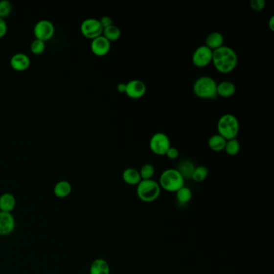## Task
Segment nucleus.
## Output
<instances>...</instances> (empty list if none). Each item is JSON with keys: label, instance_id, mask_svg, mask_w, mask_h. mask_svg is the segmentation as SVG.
<instances>
[{"label": "nucleus", "instance_id": "f257e3e1", "mask_svg": "<svg viewBox=\"0 0 274 274\" xmlns=\"http://www.w3.org/2000/svg\"><path fill=\"white\" fill-rule=\"evenodd\" d=\"M211 62L219 72L228 74L232 72L237 66L238 56L235 50L224 45L214 50Z\"/></svg>", "mask_w": 274, "mask_h": 274}, {"label": "nucleus", "instance_id": "f03ea898", "mask_svg": "<svg viewBox=\"0 0 274 274\" xmlns=\"http://www.w3.org/2000/svg\"><path fill=\"white\" fill-rule=\"evenodd\" d=\"M193 92L196 97L205 100H213L217 96V83L212 77L203 76L195 81Z\"/></svg>", "mask_w": 274, "mask_h": 274}, {"label": "nucleus", "instance_id": "7ed1b4c3", "mask_svg": "<svg viewBox=\"0 0 274 274\" xmlns=\"http://www.w3.org/2000/svg\"><path fill=\"white\" fill-rule=\"evenodd\" d=\"M218 134L226 140L236 138L240 131V123L235 115L226 114L220 117L217 123Z\"/></svg>", "mask_w": 274, "mask_h": 274}, {"label": "nucleus", "instance_id": "20e7f679", "mask_svg": "<svg viewBox=\"0 0 274 274\" xmlns=\"http://www.w3.org/2000/svg\"><path fill=\"white\" fill-rule=\"evenodd\" d=\"M160 186L169 192H176L184 186V179L177 169H167L160 176Z\"/></svg>", "mask_w": 274, "mask_h": 274}, {"label": "nucleus", "instance_id": "39448f33", "mask_svg": "<svg viewBox=\"0 0 274 274\" xmlns=\"http://www.w3.org/2000/svg\"><path fill=\"white\" fill-rule=\"evenodd\" d=\"M161 193L160 183L153 180H141L137 185V196L146 203L153 202Z\"/></svg>", "mask_w": 274, "mask_h": 274}, {"label": "nucleus", "instance_id": "423d86ee", "mask_svg": "<svg viewBox=\"0 0 274 274\" xmlns=\"http://www.w3.org/2000/svg\"><path fill=\"white\" fill-rule=\"evenodd\" d=\"M171 147V142L168 136L164 133H156L150 140V149L155 155L163 156Z\"/></svg>", "mask_w": 274, "mask_h": 274}, {"label": "nucleus", "instance_id": "0eeeda50", "mask_svg": "<svg viewBox=\"0 0 274 274\" xmlns=\"http://www.w3.org/2000/svg\"><path fill=\"white\" fill-rule=\"evenodd\" d=\"M33 33L37 40L47 42L54 36V24L47 20H41L34 26Z\"/></svg>", "mask_w": 274, "mask_h": 274}, {"label": "nucleus", "instance_id": "6e6552de", "mask_svg": "<svg viewBox=\"0 0 274 274\" xmlns=\"http://www.w3.org/2000/svg\"><path fill=\"white\" fill-rule=\"evenodd\" d=\"M81 32L86 38L93 40L102 36L103 27L99 20L94 18L86 19L81 25Z\"/></svg>", "mask_w": 274, "mask_h": 274}, {"label": "nucleus", "instance_id": "1a4fd4ad", "mask_svg": "<svg viewBox=\"0 0 274 274\" xmlns=\"http://www.w3.org/2000/svg\"><path fill=\"white\" fill-rule=\"evenodd\" d=\"M213 51L206 45H201L198 47L192 55V63L197 68L207 67L212 61Z\"/></svg>", "mask_w": 274, "mask_h": 274}, {"label": "nucleus", "instance_id": "9d476101", "mask_svg": "<svg viewBox=\"0 0 274 274\" xmlns=\"http://www.w3.org/2000/svg\"><path fill=\"white\" fill-rule=\"evenodd\" d=\"M146 86L140 80H132L126 84V93L130 98L139 99L146 94Z\"/></svg>", "mask_w": 274, "mask_h": 274}, {"label": "nucleus", "instance_id": "9b49d317", "mask_svg": "<svg viewBox=\"0 0 274 274\" xmlns=\"http://www.w3.org/2000/svg\"><path fill=\"white\" fill-rule=\"evenodd\" d=\"M91 51L97 56H104L108 54L111 48V43L105 36H98L91 42Z\"/></svg>", "mask_w": 274, "mask_h": 274}, {"label": "nucleus", "instance_id": "f8f14e48", "mask_svg": "<svg viewBox=\"0 0 274 274\" xmlns=\"http://www.w3.org/2000/svg\"><path fill=\"white\" fill-rule=\"evenodd\" d=\"M16 220L9 212L0 211V236L9 235L15 229Z\"/></svg>", "mask_w": 274, "mask_h": 274}, {"label": "nucleus", "instance_id": "ddd939ff", "mask_svg": "<svg viewBox=\"0 0 274 274\" xmlns=\"http://www.w3.org/2000/svg\"><path fill=\"white\" fill-rule=\"evenodd\" d=\"M10 65L14 70L22 72L30 67L31 60L27 54H25L23 52H18L11 56Z\"/></svg>", "mask_w": 274, "mask_h": 274}, {"label": "nucleus", "instance_id": "4468645a", "mask_svg": "<svg viewBox=\"0 0 274 274\" xmlns=\"http://www.w3.org/2000/svg\"><path fill=\"white\" fill-rule=\"evenodd\" d=\"M16 206V199L12 194L4 193L0 196V211L11 213Z\"/></svg>", "mask_w": 274, "mask_h": 274}, {"label": "nucleus", "instance_id": "2eb2a0df", "mask_svg": "<svg viewBox=\"0 0 274 274\" xmlns=\"http://www.w3.org/2000/svg\"><path fill=\"white\" fill-rule=\"evenodd\" d=\"M236 90V86L231 81H225L217 84V96L224 98L232 97Z\"/></svg>", "mask_w": 274, "mask_h": 274}, {"label": "nucleus", "instance_id": "dca6fc26", "mask_svg": "<svg viewBox=\"0 0 274 274\" xmlns=\"http://www.w3.org/2000/svg\"><path fill=\"white\" fill-rule=\"evenodd\" d=\"M224 42H225V38L222 34L218 32H213L207 36L206 41H205V44H206L205 45L210 49L214 51V50L224 46Z\"/></svg>", "mask_w": 274, "mask_h": 274}, {"label": "nucleus", "instance_id": "f3484780", "mask_svg": "<svg viewBox=\"0 0 274 274\" xmlns=\"http://www.w3.org/2000/svg\"><path fill=\"white\" fill-rule=\"evenodd\" d=\"M122 178H123L124 182L126 184L131 185V186H137L140 182H141V176H140L139 171L137 169L127 168L124 171L122 174Z\"/></svg>", "mask_w": 274, "mask_h": 274}, {"label": "nucleus", "instance_id": "a211bd4d", "mask_svg": "<svg viewBox=\"0 0 274 274\" xmlns=\"http://www.w3.org/2000/svg\"><path fill=\"white\" fill-rule=\"evenodd\" d=\"M90 274H110V265L104 259H96L90 266Z\"/></svg>", "mask_w": 274, "mask_h": 274}, {"label": "nucleus", "instance_id": "6ab92c4d", "mask_svg": "<svg viewBox=\"0 0 274 274\" xmlns=\"http://www.w3.org/2000/svg\"><path fill=\"white\" fill-rule=\"evenodd\" d=\"M72 185L69 182L66 180H61L55 185L53 192L56 197L63 199L69 196L72 192Z\"/></svg>", "mask_w": 274, "mask_h": 274}, {"label": "nucleus", "instance_id": "aec40b11", "mask_svg": "<svg viewBox=\"0 0 274 274\" xmlns=\"http://www.w3.org/2000/svg\"><path fill=\"white\" fill-rule=\"evenodd\" d=\"M227 140L224 138L221 135L219 134L213 135L209 138L208 144L209 148L211 151H216V152H220L225 150V145H226Z\"/></svg>", "mask_w": 274, "mask_h": 274}, {"label": "nucleus", "instance_id": "412c9836", "mask_svg": "<svg viewBox=\"0 0 274 274\" xmlns=\"http://www.w3.org/2000/svg\"><path fill=\"white\" fill-rule=\"evenodd\" d=\"M195 168H196V166H195L193 162H191V161H190V160H183V161L180 162L177 170L185 180L191 179L194 171H195Z\"/></svg>", "mask_w": 274, "mask_h": 274}, {"label": "nucleus", "instance_id": "4be33fe9", "mask_svg": "<svg viewBox=\"0 0 274 274\" xmlns=\"http://www.w3.org/2000/svg\"><path fill=\"white\" fill-rule=\"evenodd\" d=\"M121 30L119 27L116 25L112 24L110 27L104 28L102 36H105L111 43V42L118 41L121 37Z\"/></svg>", "mask_w": 274, "mask_h": 274}, {"label": "nucleus", "instance_id": "5701e85b", "mask_svg": "<svg viewBox=\"0 0 274 274\" xmlns=\"http://www.w3.org/2000/svg\"><path fill=\"white\" fill-rule=\"evenodd\" d=\"M191 197H192V192L186 186H183L176 191V198L180 205H186L191 200Z\"/></svg>", "mask_w": 274, "mask_h": 274}, {"label": "nucleus", "instance_id": "b1692460", "mask_svg": "<svg viewBox=\"0 0 274 274\" xmlns=\"http://www.w3.org/2000/svg\"><path fill=\"white\" fill-rule=\"evenodd\" d=\"M240 150H241V144L239 142L238 140L236 138L227 140L225 151L228 155L235 156V155H238Z\"/></svg>", "mask_w": 274, "mask_h": 274}, {"label": "nucleus", "instance_id": "393cba45", "mask_svg": "<svg viewBox=\"0 0 274 274\" xmlns=\"http://www.w3.org/2000/svg\"><path fill=\"white\" fill-rule=\"evenodd\" d=\"M208 176V170L205 166H199L195 168L191 179L196 183L203 182Z\"/></svg>", "mask_w": 274, "mask_h": 274}, {"label": "nucleus", "instance_id": "a878e982", "mask_svg": "<svg viewBox=\"0 0 274 274\" xmlns=\"http://www.w3.org/2000/svg\"><path fill=\"white\" fill-rule=\"evenodd\" d=\"M155 170L153 165L144 164L142 168L140 169L139 174L142 180H152V177L155 176Z\"/></svg>", "mask_w": 274, "mask_h": 274}, {"label": "nucleus", "instance_id": "bb28decb", "mask_svg": "<svg viewBox=\"0 0 274 274\" xmlns=\"http://www.w3.org/2000/svg\"><path fill=\"white\" fill-rule=\"evenodd\" d=\"M46 48V45L45 42L44 41H40V40H34L32 44L30 45V49L31 52L35 55H41L44 53Z\"/></svg>", "mask_w": 274, "mask_h": 274}, {"label": "nucleus", "instance_id": "cd10ccee", "mask_svg": "<svg viewBox=\"0 0 274 274\" xmlns=\"http://www.w3.org/2000/svg\"><path fill=\"white\" fill-rule=\"evenodd\" d=\"M12 7L11 3L7 0H1L0 1V17L4 19L11 14Z\"/></svg>", "mask_w": 274, "mask_h": 274}, {"label": "nucleus", "instance_id": "c85d7f7f", "mask_svg": "<svg viewBox=\"0 0 274 274\" xmlns=\"http://www.w3.org/2000/svg\"><path fill=\"white\" fill-rule=\"evenodd\" d=\"M250 6L254 11H261L265 8V0H252L250 2Z\"/></svg>", "mask_w": 274, "mask_h": 274}, {"label": "nucleus", "instance_id": "c756f323", "mask_svg": "<svg viewBox=\"0 0 274 274\" xmlns=\"http://www.w3.org/2000/svg\"><path fill=\"white\" fill-rule=\"evenodd\" d=\"M166 156L171 159V160H176L179 157L180 155V151L176 147H173V146H171L170 148L168 149V151H166Z\"/></svg>", "mask_w": 274, "mask_h": 274}, {"label": "nucleus", "instance_id": "7c9ffc66", "mask_svg": "<svg viewBox=\"0 0 274 274\" xmlns=\"http://www.w3.org/2000/svg\"><path fill=\"white\" fill-rule=\"evenodd\" d=\"M7 24L4 19L0 17V38H2L7 34Z\"/></svg>", "mask_w": 274, "mask_h": 274}, {"label": "nucleus", "instance_id": "2f4dec72", "mask_svg": "<svg viewBox=\"0 0 274 274\" xmlns=\"http://www.w3.org/2000/svg\"><path fill=\"white\" fill-rule=\"evenodd\" d=\"M100 23H101V26L104 28L106 27H110L113 24L112 19L110 18V16H103L101 20H99Z\"/></svg>", "mask_w": 274, "mask_h": 274}, {"label": "nucleus", "instance_id": "473e14b6", "mask_svg": "<svg viewBox=\"0 0 274 274\" xmlns=\"http://www.w3.org/2000/svg\"><path fill=\"white\" fill-rule=\"evenodd\" d=\"M117 90L118 92H121V93H125L126 92V84L125 83H119L117 85Z\"/></svg>", "mask_w": 274, "mask_h": 274}, {"label": "nucleus", "instance_id": "72a5a7b5", "mask_svg": "<svg viewBox=\"0 0 274 274\" xmlns=\"http://www.w3.org/2000/svg\"><path fill=\"white\" fill-rule=\"evenodd\" d=\"M269 27H270V30L274 32V16H272L270 18V21H269Z\"/></svg>", "mask_w": 274, "mask_h": 274}]
</instances>
